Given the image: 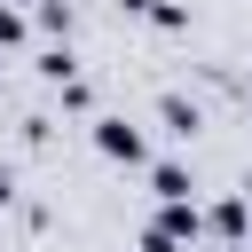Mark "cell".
Returning a JSON list of instances; mask_svg holds the SVG:
<instances>
[{"instance_id":"cell-3","label":"cell","mask_w":252,"mask_h":252,"mask_svg":"<svg viewBox=\"0 0 252 252\" xmlns=\"http://www.w3.org/2000/svg\"><path fill=\"white\" fill-rule=\"evenodd\" d=\"M205 228H213L220 244H244V236H252V197H244V189H236V197H220V205L205 213Z\"/></svg>"},{"instance_id":"cell-8","label":"cell","mask_w":252,"mask_h":252,"mask_svg":"<svg viewBox=\"0 0 252 252\" xmlns=\"http://www.w3.org/2000/svg\"><path fill=\"white\" fill-rule=\"evenodd\" d=\"M0 47H24V16L16 8H0Z\"/></svg>"},{"instance_id":"cell-11","label":"cell","mask_w":252,"mask_h":252,"mask_svg":"<svg viewBox=\"0 0 252 252\" xmlns=\"http://www.w3.org/2000/svg\"><path fill=\"white\" fill-rule=\"evenodd\" d=\"M244 118H252V87H244Z\"/></svg>"},{"instance_id":"cell-5","label":"cell","mask_w":252,"mask_h":252,"mask_svg":"<svg viewBox=\"0 0 252 252\" xmlns=\"http://www.w3.org/2000/svg\"><path fill=\"white\" fill-rule=\"evenodd\" d=\"M158 126H165V134H197V126H205V110H197L189 94H173V87H165V94H158Z\"/></svg>"},{"instance_id":"cell-9","label":"cell","mask_w":252,"mask_h":252,"mask_svg":"<svg viewBox=\"0 0 252 252\" xmlns=\"http://www.w3.org/2000/svg\"><path fill=\"white\" fill-rule=\"evenodd\" d=\"M118 8H126V16H150V8H158V0H118Z\"/></svg>"},{"instance_id":"cell-2","label":"cell","mask_w":252,"mask_h":252,"mask_svg":"<svg viewBox=\"0 0 252 252\" xmlns=\"http://www.w3.org/2000/svg\"><path fill=\"white\" fill-rule=\"evenodd\" d=\"M150 228L181 252V244H197V236H205V213H197V197H189V205H158V220H150Z\"/></svg>"},{"instance_id":"cell-1","label":"cell","mask_w":252,"mask_h":252,"mask_svg":"<svg viewBox=\"0 0 252 252\" xmlns=\"http://www.w3.org/2000/svg\"><path fill=\"white\" fill-rule=\"evenodd\" d=\"M94 150H102L110 165H142V158H150L142 126H134V118H118V110H102V118H94Z\"/></svg>"},{"instance_id":"cell-10","label":"cell","mask_w":252,"mask_h":252,"mask_svg":"<svg viewBox=\"0 0 252 252\" xmlns=\"http://www.w3.org/2000/svg\"><path fill=\"white\" fill-rule=\"evenodd\" d=\"M8 197H16V173H8V165H0V205H8Z\"/></svg>"},{"instance_id":"cell-6","label":"cell","mask_w":252,"mask_h":252,"mask_svg":"<svg viewBox=\"0 0 252 252\" xmlns=\"http://www.w3.org/2000/svg\"><path fill=\"white\" fill-rule=\"evenodd\" d=\"M39 32H63L71 39V0H39Z\"/></svg>"},{"instance_id":"cell-4","label":"cell","mask_w":252,"mask_h":252,"mask_svg":"<svg viewBox=\"0 0 252 252\" xmlns=\"http://www.w3.org/2000/svg\"><path fill=\"white\" fill-rule=\"evenodd\" d=\"M189 189H197V181H189L181 158H158V165H150V197H158V205H189Z\"/></svg>"},{"instance_id":"cell-7","label":"cell","mask_w":252,"mask_h":252,"mask_svg":"<svg viewBox=\"0 0 252 252\" xmlns=\"http://www.w3.org/2000/svg\"><path fill=\"white\" fill-rule=\"evenodd\" d=\"M150 24H158V32H181V24H189V8H181V0H158V8H150Z\"/></svg>"}]
</instances>
